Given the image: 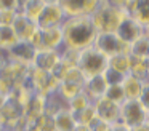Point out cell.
<instances>
[{
	"instance_id": "obj_1",
	"label": "cell",
	"mask_w": 149,
	"mask_h": 131,
	"mask_svg": "<svg viewBox=\"0 0 149 131\" xmlns=\"http://www.w3.org/2000/svg\"><path fill=\"white\" fill-rule=\"evenodd\" d=\"M61 30H63L64 46L75 51L93 46L95 40H96L98 34H100L91 16L66 18V21L61 26Z\"/></svg>"
},
{
	"instance_id": "obj_2",
	"label": "cell",
	"mask_w": 149,
	"mask_h": 131,
	"mask_svg": "<svg viewBox=\"0 0 149 131\" xmlns=\"http://www.w3.org/2000/svg\"><path fill=\"white\" fill-rule=\"evenodd\" d=\"M75 66L84 73L85 78H90V77L103 75L106 72V69L109 67V58L104 56L95 46H88L79 51Z\"/></svg>"
},
{
	"instance_id": "obj_3",
	"label": "cell",
	"mask_w": 149,
	"mask_h": 131,
	"mask_svg": "<svg viewBox=\"0 0 149 131\" xmlns=\"http://www.w3.org/2000/svg\"><path fill=\"white\" fill-rule=\"evenodd\" d=\"M127 11L125 10H119L114 8V6L107 5L101 0L100 6L96 8V11L91 15L95 26H96L98 32L103 34V32H114L116 34L117 27L120 26V22L127 18Z\"/></svg>"
},
{
	"instance_id": "obj_4",
	"label": "cell",
	"mask_w": 149,
	"mask_h": 131,
	"mask_svg": "<svg viewBox=\"0 0 149 131\" xmlns=\"http://www.w3.org/2000/svg\"><path fill=\"white\" fill-rule=\"evenodd\" d=\"M148 120V112L141 105L138 99H127L120 105V123L125 128L132 130V128L141 126Z\"/></svg>"
},
{
	"instance_id": "obj_5",
	"label": "cell",
	"mask_w": 149,
	"mask_h": 131,
	"mask_svg": "<svg viewBox=\"0 0 149 131\" xmlns=\"http://www.w3.org/2000/svg\"><path fill=\"white\" fill-rule=\"evenodd\" d=\"M93 46L107 58L116 56V54H119V53H128V50H130L128 45L123 43V42L117 37V34H114V32H103V34H98Z\"/></svg>"
},
{
	"instance_id": "obj_6",
	"label": "cell",
	"mask_w": 149,
	"mask_h": 131,
	"mask_svg": "<svg viewBox=\"0 0 149 131\" xmlns=\"http://www.w3.org/2000/svg\"><path fill=\"white\" fill-rule=\"evenodd\" d=\"M100 3L101 0H58V5L66 18L91 16L100 6Z\"/></svg>"
},
{
	"instance_id": "obj_7",
	"label": "cell",
	"mask_w": 149,
	"mask_h": 131,
	"mask_svg": "<svg viewBox=\"0 0 149 131\" xmlns=\"http://www.w3.org/2000/svg\"><path fill=\"white\" fill-rule=\"evenodd\" d=\"M116 34L123 43L130 46V45L135 43L138 38H141L143 35H146V32H144V26L139 24L135 19H132L130 16H127V18L120 22L119 27H117Z\"/></svg>"
},
{
	"instance_id": "obj_8",
	"label": "cell",
	"mask_w": 149,
	"mask_h": 131,
	"mask_svg": "<svg viewBox=\"0 0 149 131\" xmlns=\"http://www.w3.org/2000/svg\"><path fill=\"white\" fill-rule=\"evenodd\" d=\"M64 21H66V15L59 8V5L58 3H50V5H45L43 11L37 18L36 24L39 29H50V27H61Z\"/></svg>"
},
{
	"instance_id": "obj_9",
	"label": "cell",
	"mask_w": 149,
	"mask_h": 131,
	"mask_svg": "<svg viewBox=\"0 0 149 131\" xmlns=\"http://www.w3.org/2000/svg\"><path fill=\"white\" fill-rule=\"evenodd\" d=\"M96 109V117L109 125H116L120 121V104L109 101L107 98H101L93 102Z\"/></svg>"
},
{
	"instance_id": "obj_10",
	"label": "cell",
	"mask_w": 149,
	"mask_h": 131,
	"mask_svg": "<svg viewBox=\"0 0 149 131\" xmlns=\"http://www.w3.org/2000/svg\"><path fill=\"white\" fill-rule=\"evenodd\" d=\"M59 61H61V54L58 50H37L32 66L37 70L52 73L59 64Z\"/></svg>"
},
{
	"instance_id": "obj_11",
	"label": "cell",
	"mask_w": 149,
	"mask_h": 131,
	"mask_svg": "<svg viewBox=\"0 0 149 131\" xmlns=\"http://www.w3.org/2000/svg\"><path fill=\"white\" fill-rule=\"evenodd\" d=\"M10 54V58L18 64H23V66H31L34 62V58H36L37 48L34 46L31 42H23L19 40L10 51H7Z\"/></svg>"
},
{
	"instance_id": "obj_12",
	"label": "cell",
	"mask_w": 149,
	"mask_h": 131,
	"mask_svg": "<svg viewBox=\"0 0 149 131\" xmlns=\"http://www.w3.org/2000/svg\"><path fill=\"white\" fill-rule=\"evenodd\" d=\"M11 27L15 29L18 38L23 40V42H31V38L34 37V34H36L37 29H39L36 24V21L29 19L27 16H24L23 13H19V11L15 16V21H13V24H11Z\"/></svg>"
},
{
	"instance_id": "obj_13",
	"label": "cell",
	"mask_w": 149,
	"mask_h": 131,
	"mask_svg": "<svg viewBox=\"0 0 149 131\" xmlns=\"http://www.w3.org/2000/svg\"><path fill=\"white\" fill-rule=\"evenodd\" d=\"M109 85L106 83L103 75H96V77H90V78H85L84 83V93L90 98L91 102L98 101V99L104 98Z\"/></svg>"
},
{
	"instance_id": "obj_14",
	"label": "cell",
	"mask_w": 149,
	"mask_h": 131,
	"mask_svg": "<svg viewBox=\"0 0 149 131\" xmlns=\"http://www.w3.org/2000/svg\"><path fill=\"white\" fill-rule=\"evenodd\" d=\"M127 15L139 24H149V0H132L127 5Z\"/></svg>"
},
{
	"instance_id": "obj_15",
	"label": "cell",
	"mask_w": 149,
	"mask_h": 131,
	"mask_svg": "<svg viewBox=\"0 0 149 131\" xmlns=\"http://www.w3.org/2000/svg\"><path fill=\"white\" fill-rule=\"evenodd\" d=\"M143 83H144V80L135 77L133 73H128L123 78L122 89H123V94H125V101L127 99H139V94H141V89H143Z\"/></svg>"
},
{
	"instance_id": "obj_16",
	"label": "cell",
	"mask_w": 149,
	"mask_h": 131,
	"mask_svg": "<svg viewBox=\"0 0 149 131\" xmlns=\"http://www.w3.org/2000/svg\"><path fill=\"white\" fill-rule=\"evenodd\" d=\"M53 123H55V130L56 131H74L75 126H77V121H75V118H74V114H72L69 109L59 110L58 114L53 115Z\"/></svg>"
},
{
	"instance_id": "obj_17",
	"label": "cell",
	"mask_w": 149,
	"mask_h": 131,
	"mask_svg": "<svg viewBox=\"0 0 149 131\" xmlns=\"http://www.w3.org/2000/svg\"><path fill=\"white\" fill-rule=\"evenodd\" d=\"M109 67L120 73H123V75L132 73V56H130V53H119L116 56H111Z\"/></svg>"
},
{
	"instance_id": "obj_18",
	"label": "cell",
	"mask_w": 149,
	"mask_h": 131,
	"mask_svg": "<svg viewBox=\"0 0 149 131\" xmlns=\"http://www.w3.org/2000/svg\"><path fill=\"white\" fill-rule=\"evenodd\" d=\"M18 42H19V38H18L16 32L11 26L0 24V50L10 51Z\"/></svg>"
},
{
	"instance_id": "obj_19",
	"label": "cell",
	"mask_w": 149,
	"mask_h": 131,
	"mask_svg": "<svg viewBox=\"0 0 149 131\" xmlns=\"http://www.w3.org/2000/svg\"><path fill=\"white\" fill-rule=\"evenodd\" d=\"M128 53H130V56H133V58L149 59V37L148 35H143V37L138 38L135 43L130 45Z\"/></svg>"
},
{
	"instance_id": "obj_20",
	"label": "cell",
	"mask_w": 149,
	"mask_h": 131,
	"mask_svg": "<svg viewBox=\"0 0 149 131\" xmlns=\"http://www.w3.org/2000/svg\"><path fill=\"white\" fill-rule=\"evenodd\" d=\"M132 73L141 80H148L149 77V59H139L132 56Z\"/></svg>"
},
{
	"instance_id": "obj_21",
	"label": "cell",
	"mask_w": 149,
	"mask_h": 131,
	"mask_svg": "<svg viewBox=\"0 0 149 131\" xmlns=\"http://www.w3.org/2000/svg\"><path fill=\"white\" fill-rule=\"evenodd\" d=\"M74 118H75V121H77V125L90 126L91 121L96 118V109H95V104H90L88 107H85L84 110L74 114Z\"/></svg>"
},
{
	"instance_id": "obj_22",
	"label": "cell",
	"mask_w": 149,
	"mask_h": 131,
	"mask_svg": "<svg viewBox=\"0 0 149 131\" xmlns=\"http://www.w3.org/2000/svg\"><path fill=\"white\" fill-rule=\"evenodd\" d=\"M90 104H93V102H91L90 98L82 91L80 94H77L75 98H72L71 101H69V110H71L72 114H77V112L84 110L85 107H88Z\"/></svg>"
},
{
	"instance_id": "obj_23",
	"label": "cell",
	"mask_w": 149,
	"mask_h": 131,
	"mask_svg": "<svg viewBox=\"0 0 149 131\" xmlns=\"http://www.w3.org/2000/svg\"><path fill=\"white\" fill-rule=\"evenodd\" d=\"M104 98H107L109 101L116 102V104H120L125 101V94H123V89H122V85H114V86H109L104 94Z\"/></svg>"
},
{
	"instance_id": "obj_24",
	"label": "cell",
	"mask_w": 149,
	"mask_h": 131,
	"mask_svg": "<svg viewBox=\"0 0 149 131\" xmlns=\"http://www.w3.org/2000/svg\"><path fill=\"white\" fill-rule=\"evenodd\" d=\"M103 77H104V80H106L107 85H109V86H114V85H122L123 78H125L127 75H123V73H120V72H117V70L107 67L106 72L103 73Z\"/></svg>"
},
{
	"instance_id": "obj_25",
	"label": "cell",
	"mask_w": 149,
	"mask_h": 131,
	"mask_svg": "<svg viewBox=\"0 0 149 131\" xmlns=\"http://www.w3.org/2000/svg\"><path fill=\"white\" fill-rule=\"evenodd\" d=\"M138 101L141 102L144 110L149 114V80H144V83H143V89H141V94H139Z\"/></svg>"
},
{
	"instance_id": "obj_26",
	"label": "cell",
	"mask_w": 149,
	"mask_h": 131,
	"mask_svg": "<svg viewBox=\"0 0 149 131\" xmlns=\"http://www.w3.org/2000/svg\"><path fill=\"white\" fill-rule=\"evenodd\" d=\"M19 0H0V11H18Z\"/></svg>"
},
{
	"instance_id": "obj_27",
	"label": "cell",
	"mask_w": 149,
	"mask_h": 131,
	"mask_svg": "<svg viewBox=\"0 0 149 131\" xmlns=\"http://www.w3.org/2000/svg\"><path fill=\"white\" fill-rule=\"evenodd\" d=\"M111 126H112V125L106 123V121L100 120V118L96 117L93 121H91L90 130H91V131H111Z\"/></svg>"
},
{
	"instance_id": "obj_28",
	"label": "cell",
	"mask_w": 149,
	"mask_h": 131,
	"mask_svg": "<svg viewBox=\"0 0 149 131\" xmlns=\"http://www.w3.org/2000/svg\"><path fill=\"white\" fill-rule=\"evenodd\" d=\"M103 2L119 10H127V5H128V0H103Z\"/></svg>"
},
{
	"instance_id": "obj_29",
	"label": "cell",
	"mask_w": 149,
	"mask_h": 131,
	"mask_svg": "<svg viewBox=\"0 0 149 131\" xmlns=\"http://www.w3.org/2000/svg\"><path fill=\"white\" fill-rule=\"evenodd\" d=\"M111 131H130V130H128V128H125L119 121V123H116V125H112V126H111Z\"/></svg>"
},
{
	"instance_id": "obj_30",
	"label": "cell",
	"mask_w": 149,
	"mask_h": 131,
	"mask_svg": "<svg viewBox=\"0 0 149 131\" xmlns=\"http://www.w3.org/2000/svg\"><path fill=\"white\" fill-rule=\"evenodd\" d=\"M130 131H149V126H148V125H141V126H136V128H132V130H130Z\"/></svg>"
},
{
	"instance_id": "obj_31",
	"label": "cell",
	"mask_w": 149,
	"mask_h": 131,
	"mask_svg": "<svg viewBox=\"0 0 149 131\" xmlns=\"http://www.w3.org/2000/svg\"><path fill=\"white\" fill-rule=\"evenodd\" d=\"M74 131H91L90 126H85V125H77Z\"/></svg>"
},
{
	"instance_id": "obj_32",
	"label": "cell",
	"mask_w": 149,
	"mask_h": 131,
	"mask_svg": "<svg viewBox=\"0 0 149 131\" xmlns=\"http://www.w3.org/2000/svg\"><path fill=\"white\" fill-rule=\"evenodd\" d=\"M2 56H3V50H0V69H2V67L5 66V62H7V61H5Z\"/></svg>"
},
{
	"instance_id": "obj_33",
	"label": "cell",
	"mask_w": 149,
	"mask_h": 131,
	"mask_svg": "<svg viewBox=\"0 0 149 131\" xmlns=\"http://www.w3.org/2000/svg\"><path fill=\"white\" fill-rule=\"evenodd\" d=\"M43 2H45L47 5H50V3H58V0H43Z\"/></svg>"
},
{
	"instance_id": "obj_34",
	"label": "cell",
	"mask_w": 149,
	"mask_h": 131,
	"mask_svg": "<svg viewBox=\"0 0 149 131\" xmlns=\"http://www.w3.org/2000/svg\"><path fill=\"white\" fill-rule=\"evenodd\" d=\"M144 32H146V35L149 37V24H148V26H144Z\"/></svg>"
},
{
	"instance_id": "obj_35",
	"label": "cell",
	"mask_w": 149,
	"mask_h": 131,
	"mask_svg": "<svg viewBox=\"0 0 149 131\" xmlns=\"http://www.w3.org/2000/svg\"><path fill=\"white\" fill-rule=\"evenodd\" d=\"M146 125L149 126V114H148V120H146Z\"/></svg>"
},
{
	"instance_id": "obj_36",
	"label": "cell",
	"mask_w": 149,
	"mask_h": 131,
	"mask_svg": "<svg viewBox=\"0 0 149 131\" xmlns=\"http://www.w3.org/2000/svg\"><path fill=\"white\" fill-rule=\"evenodd\" d=\"M128 2H132V0H128Z\"/></svg>"
},
{
	"instance_id": "obj_37",
	"label": "cell",
	"mask_w": 149,
	"mask_h": 131,
	"mask_svg": "<svg viewBox=\"0 0 149 131\" xmlns=\"http://www.w3.org/2000/svg\"><path fill=\"white\" fill-rule=\"evenodd\" d=\"M148 80H149V77H148Z\"/></svg>"
}]
</instances>
